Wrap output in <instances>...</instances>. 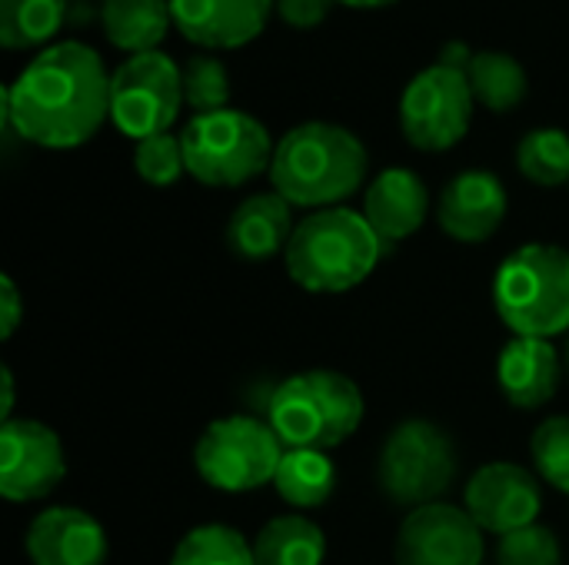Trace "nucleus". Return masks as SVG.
Segmentation results:
<instances>
[{
    "label": "nucleus",
    "instance_id": "1",
    "mask_svg": "<svg viewBox=\"0 0 569 565\" xmlns=\"http://www.w3.org/2000/svg\"><path fill=\"white\" fill-rule=\"evenodd\" d=\"M110 120V73L77 40L43 47L3 90V130L43 150L83 147Z\"/></svg>",
    "mask_w": 569,
    "mask_h": 565
},
{
    "label": "nucleus",
    "instance_id": "2",
    "mask_svg": "<svg viewBox=\"0 0 569 565\" xmlns=\"http://www.w3.org/2000/svg\"><path fill=\"white\" fill-rule=\"evenodd\" d=\"M367 147L347 127L310 120L280 137L270 183L290 206L327 210L363 186Z\"/></svg>",
    "mask_w": 569,
    "mask_h": 565
},
{
    "label": "nucleus",
    "instance_id": "3",
    "mask_svg": "<svg viewBox=\"0 0 569 565\" xmlns=\"http://www.w3.org/2000/svg\"><path fill=\"white\" fill-rule=\"evenodd\" d=\"M383 250V240L363 213L327 206L297 223L283 260L297 286L310 293H347L377 270Z\"/></svg>",
    "mask_w": 569,
    "mask_h": 565
},
{
    "label": "nucleus",
    "instance_id": "4",
    "mask_svg": "<svg viewBox=\"0 0 569 565\" xmlns=\"http://www.w3.org/2000/svg\"><path fill=\"white\" fill-rule=\"evenodd\" d=\"M263 420L287 450L327 453L360 430L363 396L357 383L337 370H307L267 393Z\"/></svg>",
    "mask_w": 569,
    "mask_h": 565
},
{
    "label": "nucleus",
    "instance_id": "5",
    "mask_svg": "<svg viewBox=\"0 0 569 565\" xmlns=\"http://www.w3.org/2000/svg\"><path fill=\"white\" fill-rule=\"evenodd\" d=\"M493 306L513 336L550 340L569 330V250L527 243L513 250L493 280Z\"/></svg>",
    "mask_w": 569,
    "mask_h": 565
},
{
    "label": "nucleus",
    "instance_id": "6",
    "mask_svg": "<svg viewBox=\"0 0 569 565\" xmlns=\"http://www.w3.org/2000/svg\"><path fill=\"white\" fill-rule=\"evenodd\" d=\"M180 143L187 173L203 186H243L260 173H270L277 150L270 130L233 107L190 117Z\"/></svg>",
    "mask_w": 569,
    "mask_h": 565
},
{
    "label": "nucleus",
    "instance_id": "7",
    "mask_svg": "<svg viewBox=\"0 0 569 565\" xmlns=\"http://www.w3.org/2000/svg\"><path fill=\"white\" fill-rule=\"evenodd\" d=\"M457 480V446L430 420H407L393 426L380 450L377 483L393 506L420 509L440 503Z\"/></svg>",
    "mask_w": 569,
    "mask_h": 565
},
{
    "label": "nucleus",
    "instance_id": "8",
    "mask_svg": "<svg viewBox=\"0 0 569 565\" xmlns=\"http://www.w3.org/2000/svg\"><path fill=\"white\" fill-rule=\"evenodd\" d=\"M287 446L273 426L260 416H223L213 420L193 450L197 473L220 493H253L277 480Z\"/></svg>",
    "mask_w": 569,
    "mask_h": 565
},
{
    "label": "nucleus",
    "instance_id": "9",
    "mask_svg": "<svg viewBox=\"0 0 569 565\" xmlns=\"http://www.w3.org/2000/svg\"><path fill=\"white\" fill-rule=\"evenodd\" d=\"M183 103V67L160 50L133 53L110 73V123L137 143L170 133Z\"/></svg>",
    "mask_w": 569,
    "mask_h": 565
},
{
    "label": "nucleus",
    "instance_id": "10",
    "mask_svg": "<svg viewBox=\"0 0 569 565\" xmlns=\"http://www.w3.org/2000/svg\"><path fill=\"white\" fill-rule=\"evenodd\" d=\"M473 103L467 73L433 63L407 83L400 97V130L410 147L443 153L467 137Z\"/></svg>",
    "mask_w": 569,
    "mask_h": 565
},
{
    "label": "nucleus",
    "instance_id": "11",
    "mask_svg": "<svg viewBox=\"0 0 569 565\" xmlns=\"http://www.w3.org/2000/svg\"><path fill=\"white\" fill-rule=\"evenodd\" d=\"M67 476L60 436L37 420L0 423V496L33 503L50 496Z\"/></svg>",
    "mask_w": 569,
    "mask_h": 565
},
{
    "label": "nucleus",
    "instance_id": "12",
    "mask_svg": "<svg viewBox=\"0 0 569 565\" xmlns=\"http://www.w3.org/2000/svg\"><path fill=\"white\" fill-rule=\"evenodd\" d=\"M397 565H480L483 563V529L467 509L430 503L410 509L400 523Z\"/></svg>",
    "mask_w": 569,
    "mask_h": 565
},
{
    "label": "nucleus",
    "instance_id": "13",
    "mask_svg": "<svg viewBox=\"0 0 569 565\" xmlns=\"http://www.w3.org/2000/svg\"><path fill=\"white\" fill-rule=\"evenodd\" d=\"M543 506L540 480L513 463H490L473 473L463 493L470 519L493 536H507L537 523Z\"/></svg>",
    "mask_w": 569,
    "mask_h": 565
},
{
    "label": "nucleus",
    "instance_id": "14",
    "mask_svg": "<svg viewBox=\"0 0 569 565\" xmlns=\"http://www.w3.org/2000/svg\"><path fill=\"white\" fill-rule=\"evenodd\" d=\"M173 27L203 50H237L257 40L273 0H170Z\"/></svg>",
    "mask_w": 569,
    "mask_h": 565
},
{
    "label": "nucleus",
    "instance_id": "15",
    "mask_svg": "<svg viewBox=\"0 0 569 565\" xmlns=\"http://www.w3.org/2000/svg\"><path fill=\"white\" fill-rule=\"evenodd\" d=\"M507 210H510V196L497 173L463 170L443 186L437 220L443 233L453 236L457 243H483L500 230Z\"/></svg>",
    "mask_w": 569,
    "mask_h": 565
},
{
    "label": "nucleus",
    "instance_id": "16",
    "mask_svg": "<svg viewBox=\"0 0 569 565\" xmlns=\"http://www.w3.org/2000/svg\"><path fill=\"white\" fill-rule=\"evenodd\" d=\"M23 549L33 565H103L110 553L103 526L73 506H53L33 516Z\"/></svg>",
    "mask_w": 569,
    "mask_h": 565
},
{
    "label": "nucleus",
    "instance_id": "17",
    "mask_svg": "<svg viewBox=\"0 0 569 565\" xmlns=\"http://www.w3.org/2000/svg\"><path fill=\"white\" fill-rule=\"evenodd\" d=\"M430 210V193L420 173L407 167H390L373 176V183L363 193V216L373 226V233L383 240V246L400 243L413 236Z\"/></svg>",
    "mask_w": 569,
    "mask_h": 565
},
{
    "label": "nucleus",
    "instance_id": "18",
    "mask_svg": "<svg viewBox=\"0 0 569 565\" xmlns=\"http://www.w3.org/2000/svg\"><path fill=\"white\" fill-rule=\"evenodd\" d=\"M497 383L517 410H540L560 390V356L550 340L513 336L497 360Z\"/></svg>",
    "mask_w": 569,
    "mask_h": 565
},
{
    "label": "nucleus",
    "instance_id": "19",
    "mask_svg": "<svg viewBox=\"0 0 569 565\" xmlns=\"http://www.w3.org/2000/svg\"><path fill=\"white\" fill-rule=\"evenodd\" d=\"M293 230V206L277 190L253 193L230 213L227 246L243 260H270L277 253H287Z\"/></svg>",
    "mask_w": 569,
    "mask_h": 565
},
{
    "label": "nucleus",
    "instance_id": "20",
    "mask_svg": "<svg viewBox=\"0 0 569 565\" xmlns=\"http://www.w3.org/2000/svg\"><path fill=\"white\" fill-rule=\"evenodd\" d=\"M100 27L117 50L150 53L173 27L170 0H100Z\"/></svg>",
    "mask_w": 569,
    "mask_h": 565
},
{
    "label": "nucleus",
    "instance_id": "21",
    "mask_svg": "<svg viewBox=\"0 0 569 565\" xmlns=\"http://www.w3.org/2000/svg\"><path fill=\"white\" fill-rule=\"evenodd\" d=\"M323 559H327L323 529L297 513L270 519L253 539L257 565H323Z\"/></svg>",
    "mask_w": 569,
    "mask_h": 565
},
{
    "label": "nucleus",
    "instance_id": "22",
    "mask_svg": "<svg viewBox=\"0 0 569 565\" xmlns=\"http://www.w3.org/2000/svg\"><path fill=\"white\" fill-rule=\"evenodd\" d=\"M467 83L473 90V100L493 113L517 110L530 90V77H527L523 63L500 50H480L467 70Z\"/></svg>",
    "mask_w": 569,
    "mask_h": 565
},
{
    "label": "nucleus",
    "instance_id": "23",
    "mask_svg": "<svg viewBox=\"0 0 569 565\" xmlns=\"http://www.w3.org/2000/svg\"><path fill=\"white\" fill-rule=\"evenodd\" d=\"M277 493L283 503L293 509H317L333 496L337 486V470L327 453L317 450H287L283 463L273 480Z\"/></svg>",
    "mask_w": 569,
    "mask_h": 565
},
{
    "label": "nucleus",
    "instance_id": "24",
    "mask_svg": "<svg viewBox=\"0 0 569 565\" xmlns=\"http://www.w3.org/2000/svg\"><path fill=\"white\" fill-rule=\"evenodd\" d=\"M60 27H67V0H0V43L7 50H43Z\"/></svg>",
    "mask_w": 569,
    "mask_h": 565
},
{
    "label": "nucleus",
    "instance_id": "25",
    "mask_svg": "<svg viewBox=\"0 0 569 565\" xmlns=\"http://www.w3.org/2000/svg\"><path fill=\"white\" fill-rule=\"evenodd\" d=\"M170 565H257L253 563V543H247L237 529L210 523L190 529L177 549Z\"/></svg>",
    "mask_w": 569,
    "mask_h": 565
},
{
    "label": "nucleus",
    "instance_id": "26",
    "mask_svg": "<svg viewBox=\"0 0 569 565\" xmlns=\"http://www.w3.org/2000/svg\"><path fill=\"white\" fill-rule=\"evenodd\" d=\"M517 167L537 186L569 183V133L557 127L530 130L517 147Z\"/></svg>",
    "mask_w": 569,
    "mask_h": 565
},
{
    "label": "nucleus",
    "instance_id": "27",
    "mask_svg": "<svg viewBox=\"0 0 569 565\" xmlns=\"http://www.w3.org/2000/svg\"><path fill=\"white\" fill-rule=\"evenodd\" d=\"M183 100L193 110V117L227 110L230 77H227L223 60H217L213 53H193L183 63Z\"/></svg>",
    "mask_w": 569,
    "mask_h": 565
},
{
    "label": "nucleus",
    "instance_id": "28",
    "mask_svg": "<svg viewBox=\"0 0 569 565\" xmlns=\"http://www.w3.org/2000/svg\"><path fill=\"white\" fill-rule=\"evenodd\" d=\"M530 453L543 483L569 496V416H553L537 426Z\"/></svg>",
    "mask_w": 569,
    "mask_h": 565
},
{
    "label": "nucleus",
    "instance_id": "29",
    "mask_svg": "<svg viewBox=\"0 0 569 565\" xmlns=\"http://www.w3.org/2000/svg\"><path fill=\"white\" fill-rule=\"evenodd\" d=\"M133 170L140 173L143 183L150 186H173L187 173L183 160V143L173 133H157L147 137L133 147Z\"/></svg>",
    "mask_w": 569,
    "mask_h": 565
},
{
    "label": "nucleus",
    "instance_id": "30",
    "mask_svg": "<svg viewBox=\"0 0 569 565\" xmlns=\"http://www.w3.org/2000/svg\"><path fill=\"white\" fill-rule=\"evenodd\" d=\"M563 549L553 529L533 523L527 529L507 533L497 543V565H560Z\"/></svg>",
    "mask_w": 569,
    "mask_h": 565
},
{
    "label": "nucleus",
    "instance_id": "31",
    "mask_svg": "<svg viewBox=\"0 0 569 565\" xmlns=\"http://www.w3.org/2000/svg\"><path fill=\"white\" fill-rule=\"evenodd\" d=\"M337 0H273V10L277 17L287 23V27H297V30H313L320 27L330 10H333Z\"/></svg>",
    "mask_w": 569,
    "mask_h": 565
},
{
    "label": "nucleus",
    "instance_id": "32",
    "mask_svg": "<svg viewBox=\"0 0 569 565\" xmlns=\"http://www.w3.org/2000/svg\"><path fill=\"white\" fill-rule=\"evenodd\" d=\"M20 316H23V303H20V293H17V283L3 273L0 276V336L10 340L20 326Z\"/></svg>",
    "mask_w": 569,
    "mask_h": 565
},
{
    "label": "nucleus",
    "instance_id": "33",
    "mask_svg": "<svg viewBox=\"0 0 569 565\" xmlns=\"http://www.w3.org/2000/svg\"><path fill=\"white\" fill-rule=\"evenodd\" d=\"M473 50H470V43L467 40H447L443 47H440V67H450V70H460V73H467L470 70V63H473Z\"/></svg>",
    "mask_w": 569,
    "mask_h": 565
},
{
    "label": "nucleus",
    "instance_id": "34",
    "mask_svg": "<svg viewBox=\"0 0 569 565\" xmlns=\"http://www.w3.org/2000/svg\"><path fill=\"white\" fill-rule=\"evenodd\" d=\"M93 17H100L93 0H67V27H90Z\"/></svg>",
    "mask_w": 569,
    "mask_h": 565
},
{
    "label": "nucleus",
    "instance_id": "35",
    "mask_svg": "<svg viewBox=\"0 0 569 565\" xmlns=\"http://www.w3.org/2000/svg\"><path fill=\"white\" fill-rule=\"evenodd\" d=\"M0 383H3V400H0V420L7 423V420H13L10 416V410H13V373L3 366V373H0Z\"/></svg>",
    "mask_w": 569,
    "mask_h": 565
},
{
    "label": "nucleus",
    "instance_id": "36",
    "mask_svg": "<svg viewBox=\"0 0 569 565\" xmlns=\"http://www.w3.org/2000/svg\"><path fill=\"white\" fill-rule=\"evenodd\" d=\"M343 7H353V10H380V7H390L397 0H337Z\"/></svg>",
    "mask_w": 569,
    "mask_h": 565
},
{
    "label": "nucleus",
    "instance_id": "37",
    "mask_svg": "<svg viewBox=\"0 0 569 565\" xmlns=\"http://www.w3.org/2000/svg\"><path fill=\"white\" fill-rule=\"evenodd\" d=\"M567 366H569V343H567Z\"/></svg>",
    "mask_w": 569,
    "mask_h": 565
}]
</instances>
